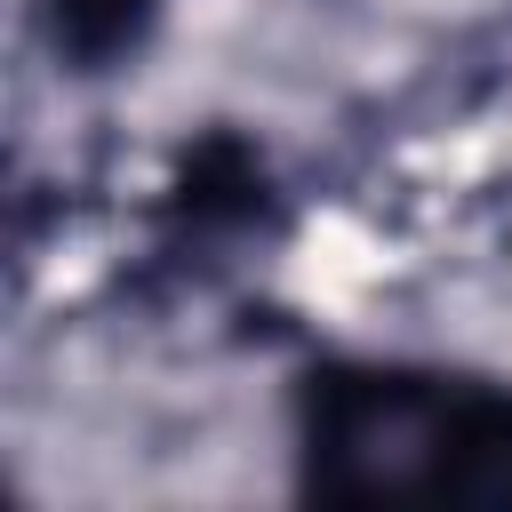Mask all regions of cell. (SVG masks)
<instances>
[{
	"instance_id": "cell-1",
	"label": "cell",
	"mask_w": 512,
	"mask_h": 512,
	"mask_svg": "<svg viewBox=\"0 0 512 512\" xmlns=\"http://www.w3.org/2000/svg\"><path fill=\"white\" fill-rule=\"evenodd\" d=\"M304 488L328 504H512V400L416 368H336L304 400Z\"/></svg>"
},
{
	"instance_id": "cell-2",
	"label": "cell",
	"mask_w": 512,
	"mask_h": 512,
	"mask_svg": "<svg viewBox=\"0 0 512 512\" xmlns=\"http://www.w3.org/2000/svg\"><path fill=\"white\" fill-rule=\"evenodd\" d=\"M144 16H152V0H48L56 40L80 48V56H112V48H128Z\"/></svg>"
}]
</instances>
